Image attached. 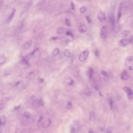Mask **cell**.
Returning a JSON list of instances; mask_svg holds the SVG:
<instances>
[{"label": "cell", "instance_id": "6da1fadb", "mask_svg": "<svg viewBox=\"0 0 133 133\" xmlns=\"http://www.w3.org/2000/svg\"><path fill=\"white\" fill-rule=\"evenodd\" d=\"M125 66L126 68L129 71L133 70V56H129L125 59Z\"/></svg>", "mask_w": 133, "mask_h": 133}, {"label": "cell", "instance_id": "7a4b0ae2", "mask_svg": "<svg viewBox=\"0 0 133 133\" xmlns=\"http://www.w3.org/2000/svg\"><path fill=\"white\" fill-rule=\"evenodd\" d=\"M89 54V50H85L82 52L78 56V59L80 62H84L85 61Z\"/></svg>", "mask_w": 133, "mask_h": 133}, {"label": "cell", "instance_id": "3957f363", "mask_svg": "<svg viewBox=\"0 0 133 133\" xmlns=\"http://www.w3.org/2000/svg\"><path fill=\"white\" fill-rule=\"evenodd\" d=\"M123 90L126 94L127 97L129 100H132L133 98V92L130 87L125 86L123 88Z\"/></svg>", "mask_w": 133, "mask_h": 133}, {"label": "cell", "instance_id": "277c9868", "mask_svg": "<svg viewBox=\"0 0 133 133\" xmlns=\"http://www.w3.org/2000/svg\"><path fill=\"white\" fill-rule=\"evenodd\" d=\"M97 18L100 22H104L106 20V17L103 11H100L97 14Z\"/></svg>", "mask_w": 133, "mask_h": 133}, {"label": "cell", "instance_id": "5b68a950", "mask_svg": "<svg viewBox=\"0 0 133 133\" xmlns=\"http://www.w3.org/2000/svg\"><path fill=\"white\" fill-rule=\"evenodd\" d=\"M131 43L130 39H123L119 41V45L121 47H125Z\"/></svg>", "mask_w": 133, "mask_h": 133}, {"label": "cell", "instance_id": "8992f818", "mask_svg": "<svg viewBox=\"0 0 133 133\" xmlns=\"http://www.w3.org/2000/svg\"><path fill=\"white\" fill-rule=\"evenodd\" d=\"M120 78L123 81H127L129 78V75L126 70H123L120 74Z\"/></svg>", "mask_w": 133, "mask_h": 133}, {"label": "cell", "instance_id": "52a82bcc", "mask_svg": "<svg viewBox=\"0 0 133 133\" xmlns=\"http://www.w3.org/2000/svg\"><path fill=\"white\" fill-rule=\"evenodd\" d=\"M108 32H107V29L105 26H104L102 27L100 33V37L102 39H105L107 37Z\"/></svg>", "mask_w": 133, "mask_h": 133}, {"label": "cell", "instance_id": "ba28073f", "mask_svg": "<svg viewBox=\"0 0 133 133\" xmlns=\"http://www.w3.org/2000/svg\"><path fill=\"white\" fill-rule=\"evenodd\" d=\"M110 26L112 29H114L116 27V20H115V18L113 15H111L110 16Z\"/></svg>", "mask_w": 133, "mask_h": 133}, {"label": "cell", "instance_id": "9c48e42d", "mask_svg": "<svg viewBox=\"0 0 133 133\" xmlns=\"http://www.w3.org/2000/svg\"><path fill=\"white\" fill-rule=\"evenodd\" d=\"M32 44V42L31 40H28L25 42L22 45V47L24 50H27L31 46Z\"/></svg>", "mask_w": 133, "mask_h": 133}, {"label": "cell", "instance_id": "30bf717a", "mask_svg": "<svg viewBox=\"0 0 133 133\" xmlns=\"http://www.w3.org/2000/svg\"><path fill=\"white\" fill-rule=\"evenodd\" d=\"M122 8H123V4L121 3H120L119 6V10H118V14H117V22H119V20L121 17L122 16Z\"/></svg>", "mask_w": 133, "mask_h": 133}, {"label": "cell", "instance_id": "8fae6325", "mask_svg": "<svg viewBox=\"0 0 133 133\" xmlns=\"http://www.w3.org/2000/svg\"><path fill=\"white\" fill-rule=\"evenodd\" d=\"M15 13H16V9L14 8H13V10H12L11 14H10V16H9L7 18V22H10L12 20V19L14 17V15L15 14Z\"/></svg>", "mask_w": 133, "mask_h": 133}, {"label": "cell", "instance_id": "7c38bea8", "mask_svg": "<svg viewBox=\"0 0 133 133\" xmlns=\"http://www.w3.org/2000/svg\"><path fill=\"white\" fill-rule=\"evenodd\" d=\"M7 60L6 57L3 54H0V64L3 65L5 63Z\"/></svg>", "mask_w": 133, "mask_h": 133}, {"label": "cell", "instance_id": "4fadbf2b", "mask_svg": "<svg viewBox=\"0 0 133 133\" xmlns=\"http://www.w3.org/2000/svg\"><path fill=\"white\" fill-rule=\"evenodd\" d=\"M0 122H1V124L3 125H5L6 124L7 118L4 115H2L0 117Z\"/></svg>", "mask_w": 133, "mask_h": 133}, {"label": "cell", "instance_id": "5bb4252c", "mask_svg": "<svg viewBox=\"0 0 133 133\" xmlns=\"http://www.w3.org/2000/svg\"><path fill=\"white\" fill-rule=\"evenodd\" d=\"M78 30H79V32L81 33H85L87 31V27L85 25H81L78 27Z\"/></svg>", "mask_w": 133, "mask_h": 133}, {"label": "cell", "instance_id": "9a60e30c", "mask_svg": "<svg viewBox=\"0 0 133 133\" xmlns=\"http://www.w3.org/2000/svg\"><path fill=\"white\" fill-rule=\"evenodd\" d=\"M89 118L90 120L94 121L95 120V112L91 111L89 114Z\"/></svg>", "mask_w": 133, "mask_h": 133}, {"label": "cell", "instance_id": "2e32d148", "mask_svg": "<svg viewBox=\"0 0 133 133\" xmlns=\"http://www.w3.org/2000/svg\"><path fill=\"white\" fill-rule=\"evenodd\" d=\"M59 54V49L58 48H55L52 52V55L54 57H56Z\"/></svg>", "mask_w": 133, "mask_h": 133}, {"label": "cell", "instance_id": "e0dca14e", "mask_svg": "<svg viewBox=\"0 0 133 133\" xmlns=\"http://www.w3.org/2000/svg\"><path fill=\"white\" fill-rule=\"evenodd\" d=\"M64 55L66 57H70L71 56V52L69 49H66L63 53Z\"/></svg>", "mask_w": 133, "mask_h": 133}, {"label": "cell", "instance_id": "ac0fdd59", "mask_svg": "<svg viewBox=\"0 0 133 133\" xmlns=\"http://www.w3.org/2000/svg\"><path fill=\"white\" fill-rule=\"evenodd\" d=\"M94 74V71L92 68H89L88 70V72H87V74H88L89 77L91 78L93 77V75Z\"/></svg>", "mask_w": 133, "mask_h": 133}, {"label": "cell", "instance_id": "d6986e66", "mask_svg": "<svg viewBox=\"0 0 133 133\" xmlns=\"http://www.w3.org/2000/svg\"><path fill=\"white\" fill-rule=\"evenodd\" d=\"M129 34H130V32L129 31H128V30H125V31H124L123 32H122L121 35L123 37L125 38L126 37H127Z\"/></svg>", "mask_w": 133, "mask_h": 133}, {"label": "cell", "instance_id": "ffe728a7", "mask_svg": "<svg viewBox=\"0 0 133 133\" xmlns=\"http://www.w3.org/2000/svg\"><path fill=\"white\" fill-rule=\"evenodd\" d=\"M30 101H31V103L32 104H34L37 101V98L34 95L32 96L31 97H30Z\"/></svg>", "mask_w": 133, "mask_h": 133}, {"label": "cell", "instance_id": "44dd1931", "mask_svg": "<svg viewBox=\"0 0 133 133\" xmlns=\"http://www.w3.org/2000/svg\"><path fill=\"white\" fill-rule=\"evenodd\" d=\"M109 105L110 107V109L112 110L113 109V105H114V102L113 99H112L111 98H110L109 99Z\"/></svg>", "mask_w": 133, "mask_h": 133}, {"label": "cell", "instance_id": "7402d4cb", "mask_svg": "<svg viewBox=\"0 0 133 133\" xmlns=\"http://www.w3.org/2000/svg\"><path fill=\"white\" fill-rule=\"evenodd\" d=\"M86 10H87V9L85 6H81L80 8V13L82 14L85 13L86 11Z\"/></svg>", "mask_w": 133, "mask_h": 133}, {"label": "cell", "instance_id": "603a6c76", "mask_svg": "<svg viewBox=\"0 0 133 133\" xmlns=\"http://www.w3.org/2000/svg\"><path fill=\"white\" fill-rule=\"evenodd\" d=\"M66 83L69 84V85H72L74 84V81L73 80L71 79L70 78H68L66 80Z\"/></svg>", "mask_w": 133, "mask_h": 133}, {"label": "cell", "instance_id": "cb8c5ba5", "mask_svg": "<svg viewBox=\"0 0 133 133\" xmlns=\"http://www.w3.org/2000/svg\"><path fill=\"white\" fill-rule=\"evenodd\" d=\"M23 116H24V117H25V118L27 119H29L30 118V117H31V114H30V113L29 112H25L24 113Z\"/></svg>", "mask_w": 133, "mask_h": 133}, {"label": "cell", "instance_id": "d4e9b609", "mask_svg": "<svg viewBox=\"0 0 133 133\" xmlns=\"http://www.w3.org/2000/svg\"><path fill=\"white\" fill-rule=\"evenodd\" d=\"M66 107L68 109H71L72 108V104L70 101H68L66 104Z\"/></svg>", "mask_w": 133, "mask_h": 133}, {"label": "cell", "instance_id": "484cf974", "mask_svg": "<svg viewBox=\"0 0 133 133\" xmlns=\"http://www.w3.org/2000/svg\"><path fill=\"white\" fill-rule=\"evenodd\" d=\"M57 32L58 33V34H62L63 32H64V29L62 28H59L57 30Z\"/></svg>", "mask_w": 133, "mask_h": 133}, {"label": "cell", "instance_id": "4316f807", "mask_svg": "<svg viewBox=\"0 0 133 133\" xmlns=\"http://www.w3.org/2000/svg\"><path fill=\"white\" fill-rule=\"evenodd\" d=\"M70 133H75V128L74 127V126L71 125L70 126Z\"/></svg>", "mask_w": 133, "mask_h": 133}, {"label": "cell", "instance_id": "83f0119b", "mask_svg": "<svg viewBox=\"0 0 133 133\" xmlns=\"http://www.w3.org/2000/svg\"><path fill=\"white\" fill-rule=\"evenodd\" d=\"M65 22H66V25H67L68 26H69V27L71 26V22H70V20H69L68 18H66V19H65Z\"/></svg>", "mask_w": 133, "mask_h": 133}, {"label": "cell", "instance_id": "f1b7e54d", "mask_svg": "<svg viewBox=\"0 0 133 133\" xmlns=\"http://www.w3.org/2000/svg\"><path fill=\"white\" fill-rule=\"evenodd\" d=\"M112 133V127L109 126L108 127V128L107 129V131L105 133Z\"/></svg>", "mask_w": 133, "mask_h": 133}, {"label": "cell", "instance_id": "f546056e", "mask_svg": "<svg viewBox=\"0 0 133 133\" xmlns=\"http://www.w3.org/2000/svg\"><path fill=\"white\" fill-rule=\"evenodd\" d=\"M70 6H71V8H72V10H75V4H74V3L73 2H71V3H70Z\"/></svg>", "mask_w": 133, "mask_h": 133}, {"label": "cell", "instance_id": "4dcf8cb0", "mask_svg": "<svg viewBox=\"0 0 133 133\" xmlns=\"http://www.w3.org/2000/svg\"><path fill=\"white\" fill-rule=\"evenodd\" d=\"M66 35H69V36H71V37H73V34H72V33L70 31H68L67 32H66Z\"/></svg>", "mask_w": 133, "mask_h": 133}, {"label": "cell", "instance_id": "1f68e13d", "mask_svg": "<svg viewBox=\"0 0 133 133\" xmlns=\"http://www.w3.org/2000/svg\"><path fill=\"white\" fill-rule=\"evenodd\" d=\"M101 74L104 75V77H108L109 76H108V74H107V73L106 72H105V71H102V72H101Z\"/></svg>", "mask_w": 133, "mask_h": 133}, {"label": "cell", "instance_id": "d6a6232c", "mask_svg": "<svg viewBox=\"0 0 133 133\" xmlns=\"http://www.w3.org/2000/svg\"><path fill=\"white\" fill-rule=\"evenodd\" d=\"M86 19L87 22H88L89 23H90L92 22V20H91V19L90 18V17L89 16H86Z\"/></svg>", "mask_w": 133, "mask_h": 133}, {"label": "cell", "instance_id": "836d02e7", "mask_svg": "<svg viewBox=\"0 0 133 133\" xmlns=\"http://www.w3.org/2000/svg\"><path fill=\"white\" fill-rule=\"evenodd\" d=\"M4 106V105L3 103H1V104H0V110H2L3 109Z\"/></svg>", "mask_w": 133, "mask_h": 133}, {"label": "cell", "instance_id": "e575fe53", "mask_svg": "<svg viewBox=\"0 0 133 133\" xmlns=\"http://www.w3.org/2000/svg\"><path fill=\"white\" fill-rule=\"evenodd\" d=\"M86 95L87 96H91V95H92V93L88 91V92L86 93Z\"/></svg>", "mask_w": 133, "mask_h": 133}, {"label": "cell", "instance_id": "d590c367", "mask_svg": "<svg viewBox=\"0 0 133 133\" xmlns=\"http://www.w3.org/2000/svg\"><path fill=\"white\" fill-rule=\"evenodd\" d=\"M94 88L96 90H98L99 89V87L98 85H95V86H94Z\"/></svg>", "mask_w": 133, "mask_h": 133}, {"label": "cell", "instance_id": "8d00e7d4", "mask_svg": "<svg viewBox=\"0 0 133 133\" xmlns=\"http://www.w3.org/2000/svg\"><path fill=\"white\" fill-rule=\"evenodd\" d=\"M130 39H131V43H132V44H133V37H132L131 38H130Z\"/></svg>", "mask_w": 133, "mask_h": 133}, {"label": "cell", "instance_id": "74e56055", "mask_svg": "<svg viewBox=\"0 0 133 133\" xmlns=\"http://www.w3.org/2000/svg\"><path fill=\"white\" fill-rule=\"evenodd\" d=\"M89 133H95L94 132L92 129H90L89 131Z\"/></svg>", "mask_w": 133, "mask_h": 133}]
</instances>
